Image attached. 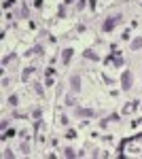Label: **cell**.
Wrapping results in <instances>:
<instances>
[{
    "label": "cell",
    "mask_w": 142,
    "mask_h": 159,
    "mask_svg": "<svg viewBox=\"0 0 142 159\" xmlns=\"http://www.w3.org/2000/svg\"><path fill=\"white\" fill-rule=\"evenodd\" d=\"M70 87H72L74 91H79V89H81V79H79L76 74L72 76V79H70Z\"/></svg>",
    "instance_id": "obj_5"
},
{
    "label": "cell",
    "mask_w": 142,
    "mask_h": 159,
    "mask_svg": "<svg viewBox=\"0 0 142 159\" xmlns=\"http://www.w3.org/2000/svg\"><path fill=\"white\" fill-rule=\"evenodd\" d=\"M11 4H15V0H4V2H2V7L7 9V7H11Z\"/></svg>",
    "instance_id": "obj_13"
},
{
    "label": "cell",
    "mask_w": 142,
    "mask_h": 159,
    "mask_svg": "<svg viewBox=\"0 0 142 159\" xmlns=\"http://www.w3.org/2000/svg\"><path fill=\"white\" fill-rule=\"evenodd\" d=\"M76 117H96L94 108H76Z\"/></svg>",
    "instance_id": "obj_3"
},
{
    "label": "cell",
    "mask_w": 142,
    "mask_h": 159,
    "mask_svg": "<svg viewBox=\"0 0 142 159\" xmlns=\"http://www.w3.org/2000/svg\"><path fill=\"white\" fill-rule=\"evenodd\" d=\"M11 136H15V129H9V131H4V136H2V138H11Z\"/></svg>",
    "instance_id": "obj_12"
},
{
    "label": "cell",
    "mask_w": 142,
    "mask_h": 159,
    "mask_svg": "<svg viewBox=\"0 0 142 159\" xmlns=\"http://www.w3.org/2000/svg\"><path fill=\"white\" fill-rule=\"evenodd\" d=\"M70 57H72V49H64V51H62V62L64 64H70Z\"/></svg>",
    "instance_id": "obj_4"
},
{
    "label": "cell",
    "mask_w": 142,
    "mask_h": 159,
    "mask_svg": "<svg viewBox=\"0 0 142 159\" xmlns=\"http://www.w3.org/2000/svg\"><path fill=\"white\" fill-rule=\"evenodd\" d=\"M114 64H117V66H123V59L117 55V57H114Z\"/></svg>",
    "instance_id": "obj_16"
},
{
    "label": "cell",
    "mask_w": 142,
    "mask_h": 159,
    "mask_svg": "<svg viewBox=\"0 0 142 159\" xmlns=\"http://www.w3.org/2000/svg\"><path fill=\"white\" fill-rule=\"evenodd\" d=\"M119 21H121V17H119V15H117V17H108V19L104 21V26H102V30H104V32H110L114 26L119 24Z\"/></svg>",
    "instance_id": "obj_2"
},
{
    "label": "cell",
    "mask_w": 142,
    "mask_h": 159,
    "mask_svg": "<svg viewBox=\"0 0 142 159\" xmlns=\"http://www.w3.org/2000/svg\"><path fill=\"white\" fill-rule=\"evenodd\" d=\"M66 138H70V140H72V138H76V131H74V129H68V134H66Z\"/></svg>",
    "instance_id": "obj_10"
},
{
    "label": "cell",
    "mask_w": 142,
    "mask_h": 159,
    "mask_svg": "<svg viewBox=\"0 0 142 159\" xmlns=\"http://www.w3.org/2000/svg\"><path fill=\"white\" fill-rule=\"evenodd\" d=\"M9 104H11V106H17V104H19V98H17V96H11V98H9Z\"/></svg>",
    "instance_id": "obj_8"
},
{
    "label": "cell",
    "mask_w": 142,
    "mask_h": 159,
    "mask_svg": "<svg viewBox=\"0 0 142 159\" xmlns=\"http://www.w3.org/2000/svg\"><path fill=\"white\" fill-rule=\"evenodd\" d=\"M132 72H129V70H125V72L121 74V89H125V91H127L129 89V87H132Z\"/></svg>",
    "instance_id": "obj_1"
},
{
    "label": "cell",
    "mask_w": 142,
    "mask_h": 159,
    "mask_svg": "<svg viewBox=\"0 0 142 159\" xmlns=\"http://www.w3.org/2000/svg\"><path fill=\"white\" fill-rule=\"evenodd\" d=\"M140 47H142V38L138 36V38H134V40H132V49H134V51H138Z\"/></svg>",
    "instance_id": "obj_6"
},
{
    "label": "cell",
    "mask_w": 142,
    "mask_h": 159,
    "mask_svg": "<svg viewBox=\"0 0 142 159\" xmlns=\"http://www.w3.org/2000/svg\"><path fill=\"white\" fill-rule=\"evenodd\" d=\"M64 155H66V157H74L76 151H74V149H66V151H64Z\"/></svg>",
    "instance_id": "obj_9"
},
{
    "label": "cell",
    "mask_w": 142,
    "mask_h": 159,
    "mask_svg": "<svg viewBox=\"0 0 142 159\" xmlns=\"http://www.w3.org/2000/svg\"><path fill=\"white\" fill-rule=\"evenodd\" d=\"M21 15H24V17H28V15H30V11H28V7H26V4L21 7Z\"/></svg>",
    "instance_id": "obj_11"
},
{
    "label": "cell",
    "mask_w": 142,
    "mask_h": 159,
    "mask_svg": "<svg viewBox=\"0 0 142 159\" xmlns=\"http://www.w3.org/2000/svg\"><path fill=\"white\" fill-rule=\"evenodd\" d=\"M108 119H110V121H119V115H117V113H112V115H110Z\"/></svg>",
    "instance_id": "obj_15"
},
{
    "label": "cell",
    "mask_w": 142,
    "mask_h": 159,
    "mask_svg": "<svg viewBox=\"0 0 142 159\" xmlns=\"http://www.w3.org/2000/svg\"><path fill=\"white\" fill-rule=\"evenodd\" d=\"M83 55H85L87 59H94V62H96V59H100V57H98V55H96V53H91V51H85V53H83Z\"/></svg>",
    "instance_id": "obj_7"
},
{
    "label": "cell",
    "mask_w": 142,
    "mask_h": 159,
    "mask_svg": "<svg viewBox=\"0 0 142 159\" xmlns=\"http://www.w3.org/2000/svg\"><path fill=\"white\" fill-rule=\"evenodd\" d=\"M21 151H24L26 155H28V153H30V149H28V144H26V142H24V144H21Z\"/></svg>",
    "instance_id": "obj_14"
}]
</instances>
